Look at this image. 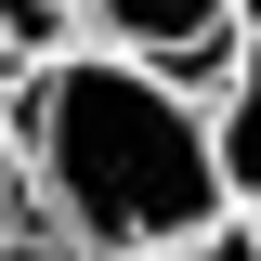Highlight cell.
Returning <instances> with one entry per match:
<instances>
[{"label":"cell","instance_id":"1","mask_svg":"<svg viewBox=\"0 0 261 261\" xmlns=\"http://www.w3.org/2000/svg\"><path fill=\"white\" fill-rule=\"evenodd\" d=\"M13 144H27V183H39V222L92 261H183L222 209V157H209V92L170 79V65H130V53H53L27 65V92L0 105Z\"/></svg>","mask_w":261,"mask_h":261},{"label":"cell","instance_id":"2","mask_svg":"<svg viewBox=\"0 0 261 261\" xmlns=\"http://www.w3.org/2000/svg\"><path fill=\"white\" fill-rule=\"evenodd\" d=\"M248 27V0H79V39L130 65H170V79H209Z\"/></svg>","mask_w":261,"mask_h":261},{"label":"cell","instance_id":"3","mask_svg":"<svg viewBox=\"0 0 261 261\" xmlns=\"http://www.w3.org/2000/svg\"><path fill=\"white\" fill-rule=\"evenodd\" d=\"M209 157H222V209L261 235V0L222 53V92H209Z\"/></svg>","mask_w":261,"mask_h":261},{"label":"cell","instance_id":"4","mask_svg":"<svg viewBox=\"0 0 261 261\" xmlns=\"http://www.w3.org/2000/svg\"><path fill=\"white\" fill-rule=\"evenodd\" d=\"M79 53V0H0V65H53Z\"/></svg>","mask_w":261,"mask_h":261},{"label":"cell","instance_id":"5","mask_svg":"<svg viewBox=\"0 0 261 261\" xmlns=\"http://www.w3.org/2000/svg\"><path fill=\"white\" fill-rule=\"evenodd\" d=\"M39 222V183H27V144H13V118H0V248Z\"/></svg>","mask_w":261,"mask_h":261},{"label":"cell","instance_id":"6","mask_svg":"<svg viewBox=\"0 0 261 261\" xmlns=\"http://www.w3.org/2000/svg\"><path fill=\"white\" fill-rule=\"evenodd\" d=\"M0 92H13V65H0Z\"/></svg>","mask_w":261,"mask_h":261}]
</instances>
